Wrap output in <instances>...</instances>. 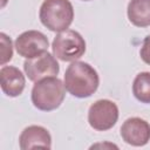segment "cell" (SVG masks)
Here are the masks:
<instances>
[{
	"label": "cell",
	"mask_w": 150,
	"mask_h": 150,
	"mask_svg": "<svg viewBox=\"0 0 150 150\" xmlns=\"http://www.w3.org/2000/svg\"><path fill=\"white\" fill-rule=\"evenodd\" d=\"M52 49L56 59L64 62H74L84 54L86 41L79 32L66 29L54 38Z\"/></svg>",
	"instance_id": "obj_4"
},
{
	"label": "cell",
	"mask_w": 150,
	"mask_h": 150,
	"mask_svg": "<svg viewBox=\"0 0 150 150\" xmlns=\"http://www.w3.org/2000/svg\"><path fill=\"white\" fill-rule=\"evenodd\" d=\"M63 83L69 94L79 98H84L91 96L97 90L100 77L89 63L74 61L66 69Z\"/></svg>",
	"instance_id": "obj_1"
},
{
	"label": "cell",
	"mask_w": 150,
	"mask_h": 150,
	"mask_svg": "<svg viewBox=\"0 0 150 150\" xmlns=\"http://www.w3.org/2000/svg\"><path fill=\"white\" fill-rule=\"evenodd\" d=\"M129 21L136 27L150 26V0H130L127 8Z\"/></svg>",
	"instance_id": "obj_11"
},
{
	"label": "cell",
	"mask_w": 150,
	"mask_h": 150,
	"mask_svg": "<svg viewBox=\"0 0 150 150\" xmlns=\"http://www.w3.org/2000/svg\"><path fill=\"white\" fill-rule=\"evenodd\" d=\"M132 94L142 103H150V73L142 71L132 82Z\"/></svg>",
	"instance_id": "obj_12"
},
{
	"label": "cell",
	"mask_w": 150,
	"mask_h": 150,
	"mask_svg": "<svg viewBox=\"0 0 150 150\" xmlns=\"http://www.w3.org/2000/svg\"><path fill=\"white\" fill-rule=\"evenodd\" d=\"M41 23L52 32H63L74 19V8L69 0H43L40 6Z\"/></svg>",
	"instance_id": "obj_3"
},
{
	"label": "cell",
	"mask_w": 150,
	"mask_h": 150,
	"mask_svg": "<svg viewBox=\"0 0 150 150\" xmlns=\"http://www.w3.org/2000/svg\"><path fill=\"white\" fill-rule=\"evenodd\" d=\"M49 46L47 36L39 30H27L21 33L15 40V49L20 56L30 59L47 52Z\"/></svg>",
	"instance_id": "obj_7"
},
{
	"label": "cell",
	"mask_w": 150,
	"mask_h": 150,
	"mask_svg": "<svg viewBox=\"0 0 150 150\" xmlns=\"http://www.w3.org/2000/svg\"><path fill=\"white\" fill-rule=\"evenodd\" d=\"M0 39H1V61L0 63L4 66L8 61L12 60L13 56V46H12V40L8 38L5 33H0Z\"/></svg>",
	"instance_id": "obj_13"
},
{
	"label": "cell",
	"mask_w": 150,
	"mask_h": 150,
	"mask_svg": "<svg viewBox=\"0 0 150 150\" xmlns=\"http://www.w3.org/2000/svg\"><path fill=\"white\" fill-rule=\"evenodd\" d=\"M95 148H115V149H117V145H115V144H111V143H97V144H94V145H91L90 146V149H95Z\"/></svg>",
	"instance_id": "obj_15"
},
{
	"label": "cell",
	"mask_w": 150,
	"mask_h": 150,
	"mask_svg": "<svg viewBox=\"0 0 150 150\" xmlns=\"http://www.w3.org/2000/svg\"><path fill=\"white\" fill-rule=\"evenodd\" d=\"M64 83L55 77L49 76L36 81L32 89V103L42 111H52L57 109L66 96Z\"/></svg>",
	"instance_id": "obj_2"
},
{
	"label": "cell",
	"mask_w": 150,
	"mask_h": 150,
	"mask_svg": "<svg viewBox=\"0 0 150 150\" xmlns=\"http://www.w3.org/2000/svg\"><path fill=\"white\" fill-rule=\"evenodd\" d=\"M139 56L144 63L150 66V35L144 38L142 47L139 49Z\"/></svg>",
	"instance_id": "obj_14"
},
{
	"label": "cell",
	"mask_w": 150,
	"mask_h": 150,
	"mask_svg": "<svg viewBox=\"0 0 150 150\" xmlns=\"http://www.w3.org/2000/svg\"><path fill=\"white\" fill-rule=\"evenodd\" d=\"M122 139L132 146H144L150 141V124L141 117H130L121 127Z\"/></svg>",
	"instance_id": "obj_8"
},
{
	"label": "cell",
	"mask_w": 150,
	"mask_h": 150,
	"mask_svg": "<svg viewBox=\"0 0 150 150\" xmlns=\"http://www.w3.org/2000/svg\"><path fill=\"white\" fill-rule=\"evenodd\" d=\"M0 84L5 95L9 97H16L25 89V75L16 67L4 66L0 69Z\"/></svg>",
	"instance_id": "obj_10"
},
{
	"label": "cell",
	"mask_w": 150,
	"mask_h": 150,
	"mask_svg": "<svg viewBox=\"0 0 150 150\" xmlns=\"http://www.w3.org/2000/svg\"><path fill=\"white\" fill-rule=\"evenodd\" d=\"M19 145L22 150H30L35 148L50 149L52 137L46 128L41 125H29L22 130L19 137Z\"/></svg>",
	"instance_id": "obj_9"
},
{
	"label": "cell",
	"mask_w": 150,
	"mask_h": 150,
	"mask_svg": "<svg viewBox=\"0 0 150 150\" xmlns=\"http://www.w3.org/2000/svg\"><path fill=\"white\" fill-rule=\"evenodd\" d=\"M23 70L30 81L36 82L42 79L57 75L60 71V66L55 56L48 52H45L38 56L26 59L23 62Z\"/></svg>",
	"instance_id": "obj_6"
},
{
	"label": "cell",
	"mask_w": 150,
	"mask_h": 150,
	"mask_svg": "<svg viewBox=\"0 0 150 150\" xmlns=\"http://www.w3.org/2000/svg\"><path fill=\"white\" fill-rule=\"evenodd\" d=\"M118 120V107L110 100H98L88 110L89 125L97 131L111 129Z\"/></svg>",
	"instance_id": "obj_5"
},
{
	"label": "cell",
	"mask_w": 150,
	"mask_h": 150,
	"mask_svg": "<svg viewBox=\"0 0 150 150\" xmlns=\"http://www.w3.org/2000/svg\"><path fill=\"white\" fill-rule=\"evenodd\" d=\"M82 1H90V0H82Z\"/></svg>",
	"instance_id": "obj_16"
}]
</instances>
